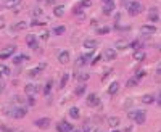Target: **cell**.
<instances>
[{
	"label": "cell",
	"mask_w": 161,
	"mask_h": 132,
	"mask_svg": "<svg viewBox=\"0 0 161 132\" xmlns=\"http://www.w3.org/2000/svg\"><path fill=\"white\" fill-rule=\"evenodd\" d=\"M7 114L13 119H21L27 114V108L26 106H11L10 110H7Z\"/></svg>",
	"instance_id": "obj_1"
},
{
	"label": "cell",
	"mask_w": 161,
	"mask_h": 132,
	"mask_svg": "<svg viewBox=\"0 0 161 132\" xmlns=\"http://www.w3.org/2000/svg\"><path fill=\"white\" fill-rule=\"evenodd\" d=\"M142 10H143V7H142V3H140V2H129L127 11H129L131 16H137L139 13H142Z\"/></svg>",
	"instance_id": "obj_2"
},
{
	"label": "cell",
	"mask_w": 161,
	"mask_h": 132,
	"mask_svg": "<svg viewBox=\"0 0 161 132\" xmlns=\"http://www.w3.org/2000/svg\"><path fill=\"white\" fill-rule=\"evenodd\" d=\"M15 52H16V47L15 45H7V47L2 49V52H0V58L7 60V58H10L11 55H15Z\"/></svg>",
	"instance_id": "obj_3"
},
{
	"label": "cell",
	"mask_w": 161,
	"mask_h": 132,
	"mask_svg": "<svg viewBox=\"0 0 161 132\" xmlns=\"http://www.w3.org/2000/svg\"><path fill=\"white\" fill-rule=\"evenodd\" d=\"M135 124H139V126H142V124H145V121H147V113L142 110H137V113L134 116V119H132Z\"/></svg>",
	"instance_id": "obj_4"
},
{
	"label": "cell",
	"mask_w": 161,
	"mask_h": 132,
	"mask_svg": "<svg viewBox=\"0 0 161 132\" xmlns=\"http://www.w3.org/2000/svg\"><path fill=\"white\" fill-rule=\"evenodd\" d=\"M57 131L58 132H73L74 127L68 121H60V122L57 124Z\"/></svg>",
	"instance_id": "obj_5"
},
{
	"label": "cell",
	"mask_w": 161,
	"mask_h": 132,
	"mask_svg": "<svg viewBox=\"0 0 161 132\" xmlns=\"http://www.w3.org/2000/svg\"><path fill=\"white\" fill-rule=\"evenodd\" d=\"M52 121H50V118H39L36 119V126L40 127V129H49Z\"/></svg>",
	"instance_id": "obj_6"
},
{
	"label": "cell",
	"mask_w": 161,
	"mask_h": 132,
	"mask_svg": "<svg viewBox=\"0 0 161 132\" xmlns=\"http://www.w3.org/2000/svg\"><path fill=\"white\" fill-rule=\"evenodd\" d=\"M26 44L29 49H39V42H37V37L34 34H29L26 37Z\"/></svg>",
	"instance_id": "obj_7"
},
{
	"label": "cell",
	"mask_w": 161,
	"mask_h": 132,
	"mask_svg": "<svg viewBox=\"0 0 161 132\" xmlns=\"http://www.w3.org/2000/svg\"><path fill=\"white\" fill-rule=\"evenodd\" d=\"M69 50H61L60 53H58V61L61 63V65H66V63L69 61Z\"/></svg>",
	"instance_id": "obj_8"
},
{
	"label": "cell",
	"mask_w": 161,
	"mask_h": 132,
	"mask_svg": "<svg viewBox=\"0 0 161 132\" xmlns=\"http://www.w3.org/2000/svg\"><path fill=\"white\" fill-rule=\"evenodd\" d=\"M87 105L89 106H99L100 105V98L97 94H90L89 98H87Z\"/></svg>",
	"instance_id": "obj_9"
},
{
	"label": "cell",
	"mask_w": 161,
	"mask_h": 132,
	"mask_svg": "<svg viewBox=\"0 0 161 132\" xmlns=\"http://www.w3.org/2000/svg\"><path fill=\"white\" fill-rule=\"evenodd\" d=\"M65 11H66V8H65V5L63 3H60V5H57L53 8V15L57 18H61V16H65Z\"/></svg>",
	"instance_id": "obj_10"
},
{
	"label": "cell",
	"mask_w": 161,
	"mask_h": 132,
	"mask_svg": "<svg viewBox=\"0 0 161 132\" xmlns=\"http://www.w3.org/2000/svg\"><path fill=\"white\" fill-rule=\"evenodd\" d=\"M129 47H131V44L127 41H123V39H121V41H116V44H115L116 50H126V49H129Z\"/></svg>",
	"instance_id": "obj_11"
},
{
	"label": "cell",
	"mask_w": 161,
	"mask_h": 132,
	"mask_svg": "<svg viewBox=\"0 0 161 132\" xmlns=\"http://www.w3.org/2000/svg\"><path fill=\"white\" fill-rule=\"evenodd\" d=\"M45 68H47V63H40V65H37L36 68H34V69L29 71V76H37L39 73H42Z\"/></svg>",
	"instance_id": "obj_12"
},
{
	"label": "cell",
	"mask_w": 161,
	"mask_h": 132,
	"mask_svg": "<svg viewBox=\"0 0 161 132\" xmlns=\"http://www.w3.org/2000/svg\"><path fill=\"white\" fill-rule=\"evenodd\" d=\"M118 90H119V82L113 81L111 84H110V87H108V94L110 95H115V94H118Z\"/></svg>",
	"instance_id": "obj_13"
},
{
	"label": "cell",
	"mask_w": 161,
	"mask_h": 132,
	"mask_svg": "<svg viewBox=\"0 0 161 132\" xmlns=\"http://www.w3.org/2000/svg\"><path fill=\"white\" fill-rule=\"evenodd\" d=\"M68 113H69V116H71L73 119H81V111H79V108H77V106H71Z\"/></svg>",
	"instance_id": "obj_14"
},
{
	"label": "cell",
	"mask_w": 161,
	"mask_h": 132,
	"mask_svg": "<svg viewBox=\"0 0 161 132\" xmlns=\"http://www.w3.org/2000/svg\"><path fill=\"white\" fill-rule=\"evenodd\" d=\"M113 10H115V0H111V2H107V3L103 5V13H105V15H110Z\"/></svg>",
	"instance_id": "obj_15"
},
{
	"label": "cell",
	"mask_w": 161,
	"mask_h": 132,
	"mask_svg": "<svg viewBox=\"0 0 161 132\" xmlns=\"http://www.w3.org/2000/svg\"><path fill=\"white\" fill-rule=\"evenodd\" d=\"M103 57L107 60H116V50L115 49H107L103 52Z\"/></svg>",
	"instance_id": "obj_16"
},
{
	"label": "cell",
	"mask_w": 161,
	"mask_h": 132,
	"mask_svg": "<svg viewBox=\"0 0 161 132\" xmlns=\"http://www.w3.org/2000/svg\"><path fill=\"white\" fill-rule=\"evenodd\" d=\"M148 19H150L151 23H156L160 19V16H158V10L153 7V8H150V15H148Z\"/></svg>",
	"instance_id": "obj_17"
},
{
	"label": "cell",
	"mask_w": 161,
	"mask_h": 132,
	"mask_svg": "<svg viewBox=\"0 0 161 132\" xmlns=\"http://www.w3.org/2000/svg\"><path fill=\"white\" fill-rule=\"evenodd\" d=\"M84 47H85V49H89V50H93L97 47V41H95V39H85Z\"/></svg>",
	"instance_id": "obj_18"
},
{
	"label": "cell",
	"mask_w": 161,
	"mask_h": 132,
	"mask_svg": "<svg viewBox=\"0 0 161 132\" xmlns=\"http://www.w3.org/2000/svg\"><path fill=\"white\" fill-rule=\"evenodd\" d=\"M142 32L151 35V34L156 32V27H155V26H150V24H145V26H142Z\"/></svg>",
	"instance_id": "obj_19"
},
{
	"label": "cell",
	"mask_w": 161,
	"mask_h": 132,
	"mask_svg": "<svg viewBox=\"0 0 161 132\" xmlns=\"http://www.w3.org/2000/svg\"><path fill=\"white\" fill-rule=\"evenodd\" d=\"M142 103L143 105H151V103H155V97H153L151 94H147L142 97Z\"/></svg>",
	"instance_id": "obj_20"
},
{
	"label": "cell",
	"mask_w": 161,
	"mask_h": 132,
	"mask_svg": "<svg viewBox=\"0 0 161 132\" xmlns=\"http://www.w3.org/2000/svg\"><path fill=\"white\" fill-rule=\"evenodd\" d=\"M19 3H21V0H7L3 5H5V8H16Z\"/></svg>",
	"instance_id": "obj_21"
},
{
	"label": "cell",
	"mask_w": 161,
	"mask_h": 132,
	"mask_svg": "<svg viewBox=\"0 0 161 132\" xmlns=\"http://www.w3.org/2000/svg\"><path fill=\"white\" fill-rule=\"evenodd\" d=\"M24 90H26L27 95H32V94H36V92L39 90V87H36L34 84H27V86L24 87Z\"/></svg>",
	"instance_id": "obj_22"
},
{
	"label": "cell",
	"mask_w": 161,
	"mask_h": 132,
	"mask_svg": "<svg viewBox=\"0 0 161 132\" xmlns=\"http://www.w3.org/2000/svg\"><path fill=\"white\" fill-rule=\"evenodd\" d=\"M134 60L135 61H142V60H145V52L143 50H135L134 52Z\"/></svg>",
	"instance_id": "obj_23"
},
{
	"label": "cell",
	"mask_w": 161,
	"mask_h": 132,
	"mask_svg": "<svg viewBox=\"0 0 161 132\" xmlns=\"http://www.w3.org/2000/svg\"><path fill=\"white\" fill-rule=\"evenodd\" d=\"M26 60H29V57H27V55H18V57L13 58V63H15V65H21V63L26 61Z\"/></svg>",
	"instance_id": "obj_24"
},
{
	"label": "cell",
	"mask_w": 161,
	"mask_h": 132,
	"mask_svg": "<svg viewBox=\"0 0 161 132\" xmlns=\"http://www.w3.org/2000/svg\"><path fill=\"white\" fill-rule=\"evenodd\" d=\"M84 92H85V84H81V86H77V87H76L74 94H76L77 97H81V95H84Z\"/></svg>",
	"instance_id": "obj_25"
},
{
	"label": "cell",
	"mask_w": 161,
	"mask_h": 132,
	"mask_svg": "<svg viewBox=\"0 0 161 132\" xmlns=\"http://www.w3.org/2000/svg\"><path fill=\"white\" fill-rule=\"evenodd\" d=\"M108 124L111 127H116V126H119V118H116V116H111V118L108 119Z\"/></svg>",
	"instance_id": "obj_26"
},
{
	"label": "cell",
	"mask_w": 161,
	"mask_h": 132,
	"mask_svg": "<svg viewBox=\"0 0 161 132\" xmlns=\"http://www.w3.org/2000/svg\"><path fill=\"white\" fill-rule=\"evenodd\" d=\"M85 63H87V61H85V58L84 57H79V58L76 60V63H74V66H76V68H82V66H85Z\"/></svg>",
	"instance_id": "obj_27"
},
{
	"label": "cell",
	"mask_w": 161,
	"mask_h": 132,
	"mask_svg": "<svg viewBox=\"0 0 161 132\" xmlns=\"http://www.w3.org/2000/svg\"><path fill=\"white\" fill-rule=\"evenodd\" d=\"M65 29H66L65 26H57V27H53V34L61 35V34H65Z\"/></svg>",
	"instance_id": "obj_28"
},
{
	"label": "cell",
	"mask_w": 161,
	"mask_h": 132,
	"mask_svg": "<svg viewBox=\"0 0 161 132\" xmlns=\"http://www.w3.org/2000/svg\"><path fill=\"white\" fill-rule=\"evenodd\" d=\"M52 79H49V81H47V86H45V89H44V95H49L50 94V90H52Z\"/></svg>",
	"instance_id": "obj_29"
},
{
	"label": "cell",
	"mask_w": 161,
	"mask_h": 132,
	"mask_svg": "<svg viewBox=\"0 0 161 132\" xmlns=\"http://www.w3.org/2000/svg\"><path fill=\"white\" fill-rule=\"evenodd\" d=\"M32 15H34V18H40L42 15H44V11H42V8H39V7H36V8L32 10Z\"/></svg>",
	"instance_id": "obj_30"
},
{
	"label": "cell",
	"mask_w": 161,
	"mask_h": 132,
	"mask_svg": "<svg viewBox=\"0 0 161 132\" xmlns=\"http://www.w3.org/2000/svg\"><path fill=\"white\" fill-rule=\"evenodd\" d=\"M68 79H69V74H68V73H65V74L61 76V82H60V87H61V89H63V87L66 86V82H68Z\"/></svg>",
	"instance_id": "obj_31"
},
{
	"label": "cell",
	"mask_w": 161,
	"mask_h": 132,
	"mask_svg": "<svg viewBox=\"0 0 161 132\" xmlns=\"http://www.w3.org/2000/svg\"><path fill=\"white\" fill-rule=\"evenodd\" d=\"M26 27H27V23L26 21H19L18 24L15 26V29H16V31H23V29H26Z\"/></svg>",
	"instance_id": "obj_32"
},
{
	"label": "cell",
	"mask_w": 161,
	"mask_h": 132,
	"mask_svg": "<svg viewBox=\"0 0 161 132\" xmlns=\"http://www.w3.org/2000/svg\"><path fill=\"white\" fill-rule=\"evenodd\" d=\"M89 79V74L87 73H81V74H77V81L79 82H85Z\"/></svg>",
	"instance_id": "obj_33"
},
{
	"label": "cell",
	"mask_w": 161,
	"mask_h": 132,
	"mask_svg": "<svg viewBox=\"0 0 161 132\" xmlns=\"http://www.w3.org/2000/svg\"><path fill=\"white\" fill-rule=\"evenodd\" d=\"M97 32H99V34H108L110 32V27L108 26H100L99 29H97Z\"/></svg>",
	"instance_id": "obj_34"
},
{
	"label": "cell",
	"mask_w": 161,
	"mask_h": 132,
	"mask_svg": "<svg viewBox=\"0 0 161 132\" xmlns=\"http://www.w3.org/2000/svg\"><path fill=\"white\" fill-rule=\"evenodd\" d=\"M74 15H76V16L79 18V19H84V16H85V15H84V11L79 10V8H74Z\"/></svg>",
	"instance_id": "obj_35"
},
{
	"label": "cell",
	"mask_w": 161,
	"mask_h": 132,
	"mask_svg": "<svg viewBox=\"0 0 161 132\" xmlns=\"http://www.w3.org/2000/svg\"><path fill=\"white\" fill-rule=\"evenodd\" d=\"M82 57H84L85 58V61H93V53H92V52H89V53H84V55H82Z\"/></svg>",
	"instance_id": "obj_36"
},
{
	"label": "cell",
	"mask_w": 161,
	"mask_h": 132,
	"mask_svg": "<svg viewBox=\"0 0 161 132\" xmlns=\"http://www.w3.org/2000/svg\"><path fill=\"white\" fill-rule=\"evenodd\" d=\"M90 5H92V0H81V7L84 8H89Z\"/></svg>",
	"instance_id": "obj_37"
},
{
	"label": "cell",
	"mask_w": 161,
	"mask_h": 132,
	"mask_svg": "<svg viewBox=\"0 0 161 132\" xmlns=\"http://www.w3.org/2000/svg\"><path fill=\"white\" fill-rule=\"evenodd\" d=\"M49 35H50L49 31H42V32H40V41H47V39H49Z\"/></svg>",
	"instance_id": "obj_38"
},
{
	"label": "cell",
	"mask_w": 161,
	"mask_h": 132,
	"mask_svg": "<svg viewBox=\"0 0 161 132\" xmlns=\"http://www.w3.org/2000/svg\"><path fill=\"white\" fill-rule=\"evenodd\" d=\"M134 86H137V79H135V77L129 79V82H127V87H134Z\"/></svg>",
	"instance_id": "obj_39"
},
{
	"label": "cell",
	"mask_w": 161,
	"mask_h": 132,
	"mask_svg": "<svg viewBox=\"0 0 161 132\" xmlns=\"http://www.w3.org/2000/svg\"><path fill=\"white\" fill-rule=\"evenodd\" d=\"M145 74H147V71H139V73H137V76H135V79L139 81V79H142Z\"/></svg>",
	"instance_id": "obj_40"
},
{
	"label": "cell",
	"mask_w": 161,
	"mask_h": 132,
	"mask_svg": "<svg viewBox=\"0 0 161 132\" xmlns=\"http://www.w3.org/2000/svg\"><path fill=\"white\" fill-rule=\"evenodd\" d=\"M156 103H158V106H161V90H160V94H158V100H156Z\"/></svg>",
	"instance_id": "obj_41"
},
{
	"label": "cell",
	"mask_w": 161,
	"mask_h": 132,
	"mask_svg": "<svg viewBox=\"0 0 161 132\" xmlns=\"http://www.w3.org/2000/svg\"><path fill=\"white\" fill-rule=\"evenodd\" d=\"M156 74H161V63L156 66Z\"/></svg>",
	"instance_id": "obj_42"
},
{
	"label": "cell",
	"mask_w": 161,
	"mask_h": 132,
	"mask_svg": "<svg viewBox=\"0 0 161 132\" xmlns=\"http://www.w3.org/2000/svg\"><path fill=\"white\" fill-rule=\"evenodd\" d=\"M45 2H49V3H52V2H53V0H45Z\"/></svg>",
	"instance_id": "obj_43"
},
{
	"label": "cell",
	"mask_w": 161,
	"mask_h": 132,
	"mask_svg": "<svg viewBox=\"0 0 161 132\" xmlns=\"http://www.w3.org/2000/svg\"><path fill=\"white\" fill-rule=\"evenodd\" d=\"M158 50H160V52H161V45H158Z\"/></svg>",
	"instance_id": "obj_44"
},
{
	"label": "cell",
	"mask_w": 161,
	"mask_h": 132,
	"mask_svg": "<svg viewBox=\"0 0 161 132\" xmlns=\"http://www.w3.org/2000/svg\"><path fill=\"white\" fill-rule=\"evenodd\" d=\"M93 132H101V131H99V129H97V131H93Z\"/></svg>",
	"instance_id": "obj_45"
},
{
	"label": "cell",
	"mask_w": 161,
	"mask_h": 132,
	"mask_svg": "<svg viewBox=\"0 0 161 132\" xmlns=\"http://www.w3.org/2000/svg\"><path fill=\"white\" fill-rule=\"evenodd\" d=\"M73 132H82V131H73Z\"/></svg>",
	"instance_id": "obj_46"
},
{
	"label": "cell",
	"mask_w": 161,
	"mask_h": 132,
	"mask_svg": "<svg viewBox=\"0 0 161 132\" xmlns=\"http://www.w3.org/2000/svg\"><path fill=\"white\" fill-rule=\"evenodd\" d=\"M113 132H119V131H116V129H115V131H113Z\"/></svg>",
	"instance_id": "obj_47"
},
{
	"label": "cell",
	"mask_w": 161,
	"mask_h": 132,
	"mask_svg": "<svg viewBox=\"0 0 161 132\" xmlns=\"http://www.w3.org/2000/svg\"><path fill=\"white\" fill-rule=\"evenodd\" d=\"M160 132H161V131H160Z\"/></svg>",
	"instance_id": "obj_48"
}]
</instances>
